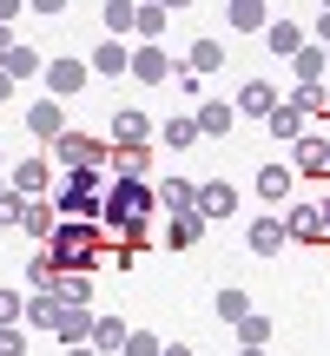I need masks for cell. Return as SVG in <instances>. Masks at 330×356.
<instances>
[{
	"instance_id": "cell-8",
	"label": "cell",
	"mask_w": 330,
	"mask_h": 356,
	"mask_svg": "<svg viewBox=\"0 0 330 356\" xmlns=\"http://www.w3.org/2000/svg\"><path fill=\"white\" fill-rule=\"evenodd\" d=\"M60 317H66V304L53 291H33V297H26V323H33V330H60Z\"/></svg>"
},
{
	"instance_id": "cell-40",
	"label": "cell",
	"mask_w": 330,
	"mask_h": 356,
	"mask_svg": "<svg viewBox=\"0 0 330 356\" xmlns=\"http://www.w3.org/2000/svg\"><path fill=\"white\" fill-rule=\"evenodd\" d=\"M165 26V7H139V33H159Z\"/></svg>"
},
{
	"instance_id": "cell-28",
	"label": "cell",
	"mask_w": 330,
	"mask_h": 356,
	"mask_svg": "<svg viewBox=\"0 0 330 356\" xmlns=\"http://www.w3.org/2000/svg\"><path fill=\"white\" fill-rule=\"evenodd\" d=\"M291 106H297L304 119H311V113H330V92H324V86H297V92H291Z\"/></svg>"
},
{
	"instance_id": "cell-41",
	"label": "cell",
	"mask_w": 330,
	"mask_h": 356,
	"mask_svg": "<svg viewBox=\"0 0 330 356\" xmlns=\"http://www.w3.org/2000/svg\"><path fill=\"white\" fill-rule=\"evenodd\" d=\"M13 13H20V0H0V26H7V20H13Z\"/></svg>"
},
{
	"instance_id": "cell-14",
	"label": "cell",
	"mask_w": 330,
	"mask_h": 356,
	"mask_svg": "<svg viewBox=\"0 0 330 356\" xmlns=\"http://www.w3.org/2000/svg\"><path fill=\"white\" fill-rule=\"evenodd\" d=\"M26 132H33V139H60V99H40L33 113H26Z\"/></svg>"
},
{
	"instance_id": "cell-42",
	"label": "cell",
	"mask_w": 330,
	"mask_h": 356,
	"mask_svg": "<svg viewBox=\"0 0 330 356\" xmlns=\"http://www.w3.org/2000/svg\"><path fill=\"white\" fill-rule=\"evenodd\" d=\"M0 99H13V79H7V66H0Z\"/></svg>"
},
{
	"instance_id": "cell-19",
	"label": "cell",
	"mask_w": 330,
	"mask_h": 356,
	"mask_svg": "<svg viewBox=\"0 0 330 356\" xmlns=\"http://www.w3.org/2000/svg\"><path fill=\"white\" fill-rule=\"evenodd\" d=\"M284 231H291V238H324V211L317 204H297V211L284 218Z\"/></svg>"
},
{
	"instance_id": "cell-26",
	"label": "cell",
	"mask_w": 330,
	"mask_h": 356,
	"mask_svg": "<svg viewBox=\"0 0 330 356\" xmlns=\"http://www.w3.org/2000/svg\"><path fill=\"white\" fill-rule=\"evenodd\" d=\"M198 231H205V218H198V211H178L172 225H165V238H172V244H191Z\"/></svg>"
},
{
	"instance_id": "cell-2",
	"label": "cell",
	"mask_w": 330,
	"mask_h": 356,
	"mask_svg": "<svg viewBox=\"0 0 330 356\" xmlns=\"http://www.w3.org/2000/svg\"><path fill=\"white\" fill-rule=\"evenodd\" d=\"M106 185H113V172H66L60 185H53V211L93 225V218H100V204H106Z\"/></svg>"
},
{
	"instance_id": "cell-39",
	"label": "cell",
	"mask_w": 330,
	"mask_h": 356,
	"mask_svg": "<svg viewBox=\"0 0 330 356\" xmlns=\"http://www.w3.org/2000/svg\"><path fill=\"white\" fill-rule=\"evenodd\" d=\"M26 350V337H20V323H7V330H0V356H20Z\"/></svg>"
},
{
	"instance_id": "cell-17",
	"label": "cell",
	"mask_w": 330,
	"mask_h": 356,
	"mask_svg": "<svg viewBox=\"0 0 330 356\" xmlns=\"http://www.w3.org/2000/svg\"><path fill=\"white\" fill-rule=\"evenodd\" d=\"M132 73H139V79H165V73H172V53H165V47H139V53H132Z\"/></svg>"
},
{
	"instance_id": "cell-5",
	"label": "cell",
	"mask_w": 330,
	"mask_h": 356,
	"mask_svg": "<svg viewBox=\"0 0 330 356\" xmlns=\"http://www.w3.org/2000/svg\"><path fill=\"white\" fill-rule=\"evenodd\" d=\"M86 73H93V66H79V60H47V73H40V79H47L53 99H73V92L86 86Z\"/></svg>"
},
{
	"instance_id": "cell-20",
	"label": "cell",
	"mask_w": 330,
	"mask_h": 356,
	"mask_svg": "<svg viewBox=\"0 0 330 356\" xmlns=\"http://www.w3.org/2000/svg\"><path fill=\"white\" fill-rule=\"evenodd\" d=\"M126 337H132V330H126L119 317H100V323H93V350H100V356H106V350H126Z\"/></svg>"
},
{
	"instance_id": "cell-38",
	"label": "cell",
	"mask_w": 330,
	"mask_h": 356,
	"mask_svg": "<svg viewBox=\"0 0 330 356\" xmlns=\"http://www.w3.org/2000/svg\"><path fill=\"white\" fill-rule=\"evenodd\" d=\"M20 317H26V304H20L13 291H0V330H7V323H20Z\"/></svg>"
},
{
	"instance_id": "cell-45",
	"label": "cell",
	"mask_w": 330,
	"mask_h": 356,
	"mask_svg": "<svg viewBox=\"0 0 330 356\" xmlns=\"http://www.w3.org/2000/svg\"><path fill=\"white\" fill-rule=\"evenodd\" d=\"M66 356H100V350H93V343H79V350H66Z\"/></svg>"
},
{
	"instance_id": "cell-32",
	"label": "cell",
	"mask_w": 330,
	"mask_h": 356,
	"mask_svg": "<svg viewBox=\"0 0 330 356\" xmlns=\"http://www.w3.org/2000/svg\"><path fill=\"white\" fill-rule=\"evenodd\" d=\"M218 317H225V323H244V317H251L244 291H218Z\"/></svg>"
},
{
	"instance_id": "cell-24",
	"label": "cell",
	"mask_w": 330,
	"mask_h": 356,
	"mask_svg": "<svg viewBox=\"0 0 330 356\" xmlns=\"http://www.w3.org/2000/svg\"><path fill=\"white\" fill-rule=\"evenodd\" d=\"M271 132H278V139H297V132H304V113H297V106L284 99L278 113H271Z\"/></svg>"
},
{
	"instance_id": "cell-46",
	"label": "cell",
	"mask_w": 330,
	"mask_h": 356,
	"mask_svg": "<svg viewBox=\"0 0 330 356\" xmlns=\"http://www.w3.org/2000/svg\"><path fill=\"white\" fill-rule=\"evenodd\" d=\"M317 211H324V238H330V198H324V204H317Z\"/></svg>"
},
{
	"instance_id": "cell-36",
	"label": "cell",
	"mask_w": 330,
	"mask_h": 356,
	"mask_svg": "<svg viewBox=\"0 0 330 356\" xmlns=\"http://www.w3.org/2000/svg\"><path fill=\"white\" fill-rule=\"evenodd\" d=\"M165 343H159V337H146V330H132L126 337V350H119V356H159Z\"/></svg>"
},
{
	"instance_id": "cell-44",
	"label": "cell",
	"mask_w": 330,
	"mask_h": 356,
	"mask_svg": "<svg viewBox=\"0 0 330 356\" xmlns=\"http://www.w3.org/2000/svg\"><path fill=\"white\" fill-rule=\"evenodd\" d=\"M159 356H191V350H185V343H165V350H159Z\"/></svg>"
},
{
	"instance_id": "cell-25",
	"label": "cell",
	"mask_w": 330,
	"mask_h": 356,
	"mask_svg": "<svg viewBox=\"0 0 330 356\" xmlns=\"http://www.w3.org/2000/svg\"><path fill=\"white\" fill-rule=\"evenodd\" d=\"M271 53H291V60H297V53H304V33H297L291 20H278V26H271Z\"/></svg>"
},
{
	"instance_id": "cell-47",
	"label": "cell",
	"mask_w": 330,
	"mask_h": 356,
	"mask_svg": "<svg viewBox=\"0 0 330 356\" xmlns=\"http://www.w3.org/2000/svg\"><path fill=\"white\" fill-rule=\"evenodd\" d=\"M7 47H13V40H7V33H0V53H7Z\"/></svg>"
},
{
	"instance_id": "cell-10",
	"label": "cell",
	"mask_w": 330,
	"mask_h": 356,
	"mask_svg": "<svg viewBox=\"0 0 330 356\" xmlns=\"http://www.w3.org/2000/svg\"><path fill=\"white\" fill-rule=\"evenodd\" d=\"M284 244H291V231H284L278 218H258V225H251V251H258V257H278Z\"/></svg>"
},
{
	"instance_id": "cell-22",
	"label": "cell",
	"mask_w": 330,
	"mask_h": 356,
	"mask_svg": "<svg viewBox=\"0 0 330 356\" xmlns=\"http://www.w3.org/2000/svg\"><path fill=\"white\" fill-rule=\"evenodd\" d=\"M113 139H119V145L132 152V145L146 139V113H119V119H113Z\"/></svg>"
},
{
	"instance_id": "cell-6",
	"label": "cell",
	"mask_w": 330,
	"mask_h": 356,
	"mask_svg": "<svg viewBox=\"0 0 330 356\" xmlns=\"http://www.w3.org/2000/svg\"><path fill=\"white\" fill-rule=\"evenodd\" d=\"M191 211H198L205 225H218V218L238 211V191H231V185H198V204H191Z\"/></svg>"
},
{
	"instance_id": "cell-37",
	"label": "cell",
	"mask_w": 330,
	"mask_h": 356,
	"mask_svg": "<svg viewBox=\"0 0 330 356\" xmlns=\"http://www.w3.org/2000/svg\"><path fill=\"white\" fill-rule=\"evenodd\" d=\"M271 13L265 7H251V0H238V7H231V26H265Z\"/></svg>"
},
{
	"instance_id": "cell-16",
	"label": "cell",
	"mask_w": 330,
	"mask_h": 356,
	"mask_svg": "<svg viewBox=\"0 0 330 356\" xmlns=\"http://www.w3.org/2000/svg\"><path fill=\"white\" fill-rule=\"evenodd\" d=\"M13 191H20V198L47 191V159H20V165H13Z\"/></svg>"
},
{
	"instance_id": "cell-11",
	"label": "cell",
	"mask_w": 330,
	"mask_h": 356,
	"mask_svg": "<svg viewBox=\"0 0 330 356\" xmlns=\"http://www.w3.org/2000/svg\"><path fill=\"white\" fill-rule=\"evenodd\" d=\"M238 113H251V119H271V113H278V92H271L265 79H251V86L238 92Z\"/></svg>"
},
{
	"instance_id": "cell-12",
	"label": "cell",
	"mask_w": 330,
	"mask_h": 356,
	"mask_svg": "<svg viewBox=\"0 0 330 356\" xmlns=\"http://www.w3.org/2000/svg\"><path fill=\"white\" fill-rule=\"evenodd\" d=\"M0 66H7V79H33V73H47V60H40L33 47H7V53H0Z\"/></svg>"
},
{
	"instance_id": "cell-27",
	"label": "cell",
	"mask_w": 330,
	"mask_h": 356,
	"mask_svg": "<svg viewBox=\"0 0 330 356\" xmlns=\"http://www.w3.org/2000/svg\"><path fill=\"white\" fill-rule=\"evenodd\" d=\"M258 191H265V198L278 204L284 191H291V172H284V165H265V172H258Z\"/></svg>"
},
{
	"instance_id": "cell-34",
	"label": "cell",
	"mask_w": 330,
	"mask_h": 356,
	"mask_svg": "<svg viewBox=\"0 0 330 356\" xmlns=\"http://www.w3.org/2000/svg\"><path fill=\"white\" fill-rule=\"evenodd\" d=\"M191 139H198V126H191V119H165V145H172V152H185Z\"/></svg>"
},
{
	"instance_id": "cell-3",
	"label": "cell",
	"mask_w": 330,
	"mask_h": 356,
	"mask_svg": "<svg viewBox=\"0 0 330 356\" xmlns=\"http://www.w3.org/2000/svg\"><path fill=\"white\" fill-rule=\"evenodd\" d=\"M93 257H100V231L79 225V218H60L47 238V264L66 277V270H93Z\"/></svg>"
},
{
	"instance_id": "cell-35",
	"label": "cell",
	"mask_w": 330,
	"mask_h": 356,
	"mask_svg": "<svg viewBox=\"0 0 330 356\" xmlns=\"http://www.w3.org/2000/svg\"><path fill=\"white\" fill-rule=\"evenodd\" d=\"M20 218H26V198H20V191H0V225H20Z\"/></svg>"
},
{
	"instance_id": "cell-4",
	"label": "cell",
	"mask_w": 330,
	"mask_h": 356,
	"mask_svg": "<svg viewBox=\"0 0 330 356\" xmlns=\"http://www.w3.org/2000/svg\"><path fill=\"white\" fill-rule=\"evenodd\" d=\"M53 159H60V172H113L106 145L86 139V132H60V139H53Z\"/></svg>"
},
{
	"instance_id": "cell-23",
	"label": "cell",
	"mask_w": 330,
	"mask_h": 356,
	"mask_svg": "<svg viewBox=\"0 0 330 356\" xmlns=\"http://www.w3.org/2000/svg\"><path fill=\"white\" fill-rule=\"evenodd\" d=\"M218 60H225V47H218V40H198V47H191V66H185V73L198 79V73H212Z\"/></svg>"
},
{
	"instance_id": "cell-18",
	"label": "cell",
	"mask_w": 330,
	"mask_h": 356,
	"mask_svg": "<svg viewBox=\"0 0 330 356\" xmlns=\"http://www.w3.org/2000/svg\"><path fill=\"white\" fill-rule=\"evenodd\" d=\"M297 172H330V139L324 132H311V139L297 145Z\"/></svg>"
},
{
	"instance_id": "cell-15",
	"label": "cell",
	"mask_w": 330,
	"mask_h": 356,
	"mask_svg": "<svg viewBox=\"0 0 330 356\" xmlns=\"http://www.w3.org/2000/svg\"><path fill=\"white\" fill-rule=\"evenodd\" d=\"M159 204H165V211H191V204H198V185H185V178H165V185H159Z\"/></svg>"
},
{
	"instance_id": "cell-48",
	"label": "cell",
	"mask_w": 330,
	"mask_h": 356,
	"mask_svg": "<svg viewBox=\"0 0 330 356\" xmlns=\"http://www.w3.org/2000/svg\"><path fill=\"white\" fill-rule=\"evenodd\" d=\"M238 356H265V350H238Z\"/></svg>"
},
{
	"instance_id": "cell-43",
	"label": "cell",
	"mask_w": 330,
	"mask_h": 356,
	"mask_svg": "<svg viewBox=\"0 0 330 356\" xmlns=\"http://www.w3.org/2000/svg\"><path fill=\"white\" fill-rule=\"evenodd\" d=\"M317 33H324V47H330V7H324V20H317Z\"/></svg>"
},
{
	"instance_id": "cell-49",
	"label": "cell",
	"mask_w": 330,
	"mask_h": 356,
	"mask_svg": "<svg viewBox=\"0 0 330 356\" xmlns=\"http://www.w3.org/2000/svg\"><path fill=\"white\" fill-rule=\"evenodd\" d=\"M324 53H330V47H324Z\"/></svg>"
},
{
	"instance_id": "cell-7",
	"label": "cell",
	"mask_w": 330,
	"mask_h": 356,
	"mask_svg": "<svg viewBox=\"0 0 330 356\" xmlns=\"http://www.w3.org/2000/svg\"><path fill=\"white\" fill-rule=\"evenodd\" d=\"M93 323H100V317H93L86 304H66V317H60V343H66V350L93 343Z\"/></svg>"
},
{
	"instance_id": "cell-13",
	"label": "cell",
	"mask_w": 330,
	"mask_h": 356,
	"mask_svg": "<svg viewBox=\"0 0 330 356\" xmlns=\"http://www.w3.org/2000/svg\"><path fill=\"white\" fill-rule=\"evenodd\" d=\"M291 66H297V86H324V73H330V53H324V47H304Z\"/></svg>"
},
{
	"instance_id": "cell-33",
	"label": "cell",
	"mask_w": 330,
	"mask_h": 356,
	"mask_svg": "<svg viewBox=\"0 0 330 356\" xmlns=\"http://www.w3.org/2000/svg\"><path fill=\"white\" fill-rule=\"evenodd\" d=\"M238 337H244V350H265V343H271V317H244Z\"/></svg>"
},
{
	"instance_id": "cell-31",
	"label": "cell",
	"mask_w": 330,
	"mask_h": 356,
	"mask_svg": "<svg viewBox=\"0 0 330 356\" xmlns=\"http://www.w3.org/2000/svg\"><path fill=\"white\" fill-rule=\"evenodd\" d=\"M106 26H113V40H119V33H132V26H139V7L113 0V7H106Z\"/></svg>"
},
{
	"instance_id": "cell-9",
	"label": "cell",
	"mask_w": 330,
	"mask_h": 356,
	"mask_svg": "<svg viewBox=\"0 0 330 356\" xmlns=\"http://www.w3.org/2000/svg\"><path fill=\"white\" fill-rule=\"evenodd\" d=\"M231 119H238V106H218V99H205L198 113H191V126H198V139H218V132H231Z\"/></svg>"
},
{
	"instance_id": "cell-21",
	"label": "cell",
	"mask_w": 330,
	"mask_h": 356,
	"mask_svg": "<svg viewBox=\"0 0 330 356\" xmlns=\"http://www.w3.org/2000/svg\"><path fill=\"white\" fill-rule=\"evenodd\" d=\"M93 73H132V53L113 40V47H100V53H93Z\"/></svg>"
},
{
	"instance_id": "cell-29",
	"label": "cell",
	"mask_w": 330,
	"mask_h": 356,
	"mask_svg": "<svg viewBox=\"0 0 330 356\" xmlns=\"http://www.w3.org/2000/svg\"><path fill=\"white\" fill-rule=\"evenodd\" d=\"M53 297H60V304H86V270H66V277L53 284Z\"/></svg>"
},
{
	"instance_id": "cell-30",
	"label": "cell",
	"mask_w": 330,
	"mask_h": 356,
	"mask_svg": "<svg viewBox=\"0 0 330 356\" xmlns=\"http://www.w3.org/2000/svg\"><path fill=\"white\" fill-rule=\"evenodd\" d=\"M26 231H40V238H53V225H60V211L53 204H26V218H20Z\"/></svg>"
},
{
	"instance_id": "cell-1",
	"label": "cell",
	"mask_w": 330,
	"mask_h": 356,
	"mask_svg": "<svg viewBox=\"0 0 330 356\" xmlns=\"http://www.w3.org/2000/svg\"><path fill=\"white\" fill-rule=\"evenodd\" d=\"M152 204H159V191L146 185V178H126V172H113V185H106V204H100V225H106V238H119V244L146 238V218H152Z\"/></svg>"
}]
</instances>
